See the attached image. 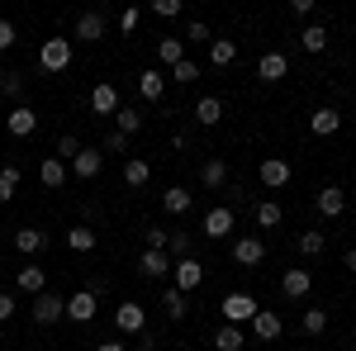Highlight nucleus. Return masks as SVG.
Masks as SVG:
<instances>
[{"label": "nucleus", "mask_w": 356, "mask_h": 351, "mask_svg": "<svg viewBox=\"0 0 356 351\" xmlns=\"http://www.w3.org/2000/svg\"><path fill=\"white\" fill-rule=\"evenodd\" d=\"M219 309H223V318L233 327H243V323H252L257 318V299L247 295V290H233V295H223L219 299Z\"/></svg>", "instance_id": "nucleus-1"}, {"label": "nucleus", "mask_w": 356, "mask_h": 351, "mask_svg": "<svg viewBox=\"0 0 356 351\" xmlns=\"http://www.w3.org/2000/svg\"><path fill=\"white\" fill-rule=\"evenodd\" d=\"M38 67H43V72H67V67H72V38H43Z\"/></svg>", "instance_id": "nucleus-2"}, {"label": "nucleus", "mask_w": 356, "mask_h": 351, "mask_svg": "<svg viewBox=\"0 0 356 351\" xmlns=\"http://www.w3.org/2000/svg\"><path fill=\"white\" fill-rule=\"evenodd\" d=\"M57 318H67V299L53 295V290H43V295L33 299V327H53Z\"/></svg>", "instance_id": "nucleus-3"}, {"label": "nucleus", "mask_w": 356, "mask_h": 351, "mask_svg": "<svg viewBox=\"0 0 356 351\" xmlns=\"http://www.w3.org/2000/svg\"><path fill=\"white\" fill-rule=\"evenodd\" d=\"M200 280H204V266H200L195 256H186V261H171V290L191 295V290H200Z\"/></svg>", "instance_id": "nucleus-4"}, {"label": "nucleus", "mask_w": 356, "mask_h": 351, "mask_svg": "<svg viewBox=\"0 0 356 351\" xmlns=\"http://www.w3.org/2000/svg\"><path fill=\"white\" fill-rule=\"evenodd\" d=\"M95 313H100V299L90 295V290H76V295L67 299V318L72 323H90Z\"/></svg>", "instance_id": "nucleus-5"}, {"label": "nucleus", "mask_w": 356, "mask_h": 351, "mask_svg": "<svg viewBox=\"0 0 356 351\" xmlns=\"http://www.w3.org/2000/svg\"><path fill=\"white\" fill-rule=\"evenodd\" d=\"M105 28H110V19H105L100 10H86L81 19H76V43H100Z\"/></svg>", "instance_id": "nucleus-6"}, {"label": "nucleus", "mask_w": 356, "mask_h": 351, "mask_svg": "<svg viewBox=\"0 0 356 351\" xmlns=\"http://www.w3.org/2000/svg\"><path fill=\"white\" fill-rule=\"evenodd\" d=\"M233 228H238V218H233V209H223V204H219V209H209V214H204V228H200V233L219 243V238H228Z\"/></svg>", "instance_id": "nucleus-7"}, {"label": "nucleus", "mask_w": 356, "mask_h": 351, "mask_svg": "<svg viewBox=\"0 0 356 351\" xmlns=\"http://www.w3.org/2000/svg\"><path fill=\"white\" fill-rule=\"evenodd\" d=\"M100 171H105V157H100L95 147H81V152L72 157V176H76V181H95Z\"/></svg>", "instance_id": "nucleus-8"}, {"label": "nucleus", "mask_w": 356, "mask_h": 351, "mask_svg": "<svg viewBox=\"0 0 356 351\" xmlns=\"http://www.w3.org/2000/svg\"><path fill=\"white\" fill-rule=\"evenodd\" d=\"M280 290H285V299H304L309 290H314V275H309V266H290L285 275H280Z\"/></svg>", "instance_id": "nucleus-9"}, {"label": "nucleus", "mask_w": 356, "mask_h": 351, "mask_svg": "<svg viewBox=\"0 0 356 351\" xmlns=\"http://www.w3.org/2000/svg\"><path fill=\"white\" fill-rule=\"evenodd\" d=\"M233 261H238V266H261V261H266V243H261V238H238V243H233Z\"/></svg>", "instance_id": "nucleus-10"}, {"label": "nucleus", "mask_w": 356, "mask_h": 351, "mask_svg": "<svg viewBox=\"0 0 356 351\" xmlns=\"http://www.w3.org/2000/svg\"><path fill=\"white\" fill-rule=\"evenodd\" d=\"M342 209H347V190L342 186H323L318 190V214L323 218H342Z\"/></svg>", "instance_id": "nucleus-11"}, {"label": "nucleus", "mask_w": 356, "mask_h": 351, "mask_svg": "<svg viewBox=\"0 0 356 351\" xmlns=\"http://www.w3.org/2000/svg\"><path fill=\"white\" fill-rule=\"evenodd\" d=\"M67 176H72V171H67L62 157H43V162H38V181H43L48 190H62V186H67Z\"/></svg>", "instance_id": "nucleus-12"}, {"label": "nucleus", "mask_w": 356, "mask_h": 351, "mask_svg": "<svg viewBox=\"0 0 356 351\" xmlns=\"http://www.w3.org/2000/svg\"><path fill=\"white\" fill-rule=\"evenodd\" d=\"M309 129H314V133H318V138H332V133H337V129H342V114H337V109H332V105L314 109V114H309Z\"/></svg>", "instance_id": "nucleus-13"}, {"label": "nucleus", "mask_w": 356, "mask_h": 351, "mask_svg": "<svg viewBox=\"0 0 356 351\" xmlns=\"http://www.w3.org/2000/svg\"><path fill=\"white\" fill-rule=\"evenodd\" d=\"M15 285H19V290H24V295H43V290H48V275H43V266H19L15 270Z\"/></svg>", "instance_id": "nucleus-14"}, {"label": "nucleus", "mask_w": 356, "mask_h": 351, "mask_svg": "<svg viewBox=\"0 0 356 351\" xmlns=\"http://www.w3.org/2000/svg\"><path fill=\"white\" fill-rule=\"evenodd\" d=\"M143 323H147L143 304H119V309H114V327H119V332H143Z\"/></svg>", "instance_id": "nucleus-15"}, {"label": "nucleus", "mask_w": 356, "mask_h": 351, "mask_svg": "<svg viewBox=\"0 0 356 351\" xmlns=\"http://www.w3.org/2000/svg\"><path fill=\"white\" fill-rule=\"evenodd\" d=\"M285 72H290V57H285V53H266L261 62H257V76H261L266 85H275Z\"/></svg>", "instance_id": "nucleus-16"}, {"label": "nucleus", "mask_w": 356, "mask_h": 351, "mask_svg": "<svg viewBox=\"0 0 356 351\" xmlns=\"http://www.w3.org/2000/svg\"><path fill=\"white\" fill-rule=\"evenodd\" d=\"M5 129H10L15 138H29L33 129H38V114H33L29 105H15V109H10V119H5Z\"/></svg>", "instance_id": "nucleus-17"}, {"label": "nucleus", "mask_w": 356, "mask_h": 351, "mask_svg": "<svg viewBox=\"0 0 356 351\" xmlns=\"http://www.w3.org/2000/svg\"><path fill=\"white\" fill-rule=\"evenodd\" d=\"M15 247H19L24 256H43V252H48V233H43V228H19V233H15Z\"/></svg>", "instance_id": "nucleus-18"}, {"label": "nucleus", "mask_w": 356, "mask_h": 351, "mask_svg": "<svg viewBox=\"0 0 356 351\" xmlns=\"http://www.w3.org/2000/svg\"><path fill=\"white\" fill-rule=\"evenodd\" d=\"M119 105H124V100H119V90H114L110 81H100L90 90V109H95V114H119Z\"/></svg>", "instance_id": "nucleus-19"}, {"label": "nucleus", "mask_w": 356, "mask_h": 351, "mask_svg": "<svg viewBox=\"0 0 356 351\" xmlns=\"http://www.w3.org/2000/svg\"><path fill=\"white\" fill-rule=\"evenodd\" d=\"M138 95H143V100H152V105L166 95V76L157 72V67H147V72L138 76Z\"/></svg>", "instance_id": "nucleus-20"}, {"label": "nucleus", "mask_w": 356, "mask_h": 351, "mask_svg": "<svg viewBox=\"0 0 356 351\" xmlns=\"http://www.w3.org/2000/svg\"><path fill=\"white\" fill-rule=\"evenodd\" d=\"M191 199H195V190H186V186H166L162 190V209L166 214H191Z\"/></svg>", "instance_id": "nucleus-21"}, {"label": "nucleus", "mask_w": 356, "mask_h": 351, "mask_svg": "<svg viewBox=\"0 0 356 351\" xmlns=\"http://www.w3.org/2000/svg\"><path fill=\"white\" fill-rule=\"evenodd\" d=\"M252 332H257V342H275V337H280V313H271V309H257Z\"/></svg>", "instance_id": "nucleus-22"}, {"label": "nucleus", "mask_w": 356, "mask_h": 351, "mask_svg": "<svg viewBox=\"0 0 356 351\" xmlns=\"http://www.w3.org/2000/svg\"><path fill=\"white\" fill-rule=\"evenodd\" d=\"M200 181H204V190H223L228 186V162L223 157H209V162L200 166Z\"/></svg>", "instance_id": "nucleus-23"}, {"label": "nucleus", "mask_w": 356, "mask_h": 351, "mask_svg": "<svg viewBox=\"0 0 356 351\" xmlns=\"http://www.w3.org/2000/svg\"><path fill=\"white\" fill-rule=\"evenodd\" d=\"M138 270H143L147 280H162V275H171V256H166V252H143Z\"/></svg>", "instance_id": "nucleus-24"}, {"label": "nucleus", "mask_w": 356, "mask_h": 351, "mask_svg": "<svg viewBox=\"0 0 356 351\" xmlns=\"http://www.w3.org/2000/svg\"><path fill=\"white\" fill-rule=\"evenodd\" d=\"M285 181H290V162H280V157H266V162H261V186L280 190Z\"/></svg>", "instance_id": "nucleus-25"}, {"label": "nucleus", "mask_w": 356, "mask_h": 351, "mask_svg": "<svg viewBox=\"0 0 356 351\" xmlns=\"http://www.w3.org/2000/svg\"><path fill=\"white\" fill-rule=\"evenodd\" d=\"M219 119H223V100H219V95H204V100L195 105V124H204V129H214Z\"/></svg>", "instance_id": "nucleus-26"}, {"label": "nucleus", "mask_w": 356, "mask_h": 351, "mask_svg": "<svg viewBox=\"0 0 356 351\" xmlns=\"http://www.w3.org/2000/svg\"><path fill=\"white\" fill-rule=\"evenodd\" d=\"M138 129H143V109H134V105H119V114H114V133L134 138Z\"/></svg>", "instance_id": "nucleus-27"}, {"label": "nucleus", "mask_w": 356, "mask_h": 351, "mask_svg": "<svg viewBox=\"0 0 356 351\" xmlns=\"http://www.w3.org/2000/svg\"><path fill=\"white\" fill-rule=\"evenodd\" d=\"M209 62L214 67H233L238 62V43L233 38H209Z\"/></svg>", "instance_id": "nucleus-28"}, {"label": "nucleus", "mask_w": 356, "mask_h": 351, "mask_svg": "<svg viewBox=\"0 0 356 351\" xmlns=\"http://www.w3.org/2000/svg\"><path fill=\"white\" fill-rule=\"evenodd\" d=\"M247 347V337H243V327H233V323H223L219 332H214V351H243Z\"/></svg>", "instance_id": "nucleus-29"}, {"label": "nucleus", "mask_w": 356, "mask_h": 351, "mask_svg": "<svg viewBox=\"0 0 356 351\" xmlns=\"http://www.w3.org/2000/svg\"><path fill=\"white\" fill-rule=\"evenodd\" d=\"M95 243H100V238H95V228H86V223L67 228V247H72V252H95Z\"/></svg>", "instance_id": "nucleus-30"}, {"label": "nucleus", "mask_w": 356, "mask_h": 351, "mask_svg": "<svg viewBox=\"0 0 356 351\" xmlns=\"http://www.w3.org/2000/svg\"><path fill=\"white\" fill-rule=\"evenodd\" d=\"M300 252H304V256H323V252H328L323 228H304V233H300Z\"/></svg>", "instance_id": "nucleus-31"}, {"label": "nucleus", "mask_w": 356, "mask_h": 351, "mask_svg": "<svg viewBox=\"0 0 356 351\" xmlns=\"http://www.w3.org/2000/svg\"><path fill=\"white\" fill-rule=\"evenodd\" d=\"M157 57H162L166 67L186 62V38H162V43H157Z\"/></svg>", "instance_id": "nucleus-32"}, {"label": "nucleus", "mask_w": 356, "mask_h": 351, "mask_svg": "<svg viewBox=\"0 0 356 351\" xmlns=\"http://www.w3.org/2000/svg\"><path fill=\"white\" fill-rule=\"evenodd\" d=\"M304 53H323V48H328V28L323 24H304Z\"/></svg>", "instance_id": "nucleus-33"}, {"label": "nucleus", "mask_w": 356, "mask_h": 351, "mask_svg": "<svg viewBox=\"0 0 356 351\" xmlns=\"http://www.w3.org/2000/svg\"><path fill=\"white\" fill-rule=\"evenodd\" d=\"M166 256H171V261H186V256H191V233L176 228V233L166 238Z\"/></svg>", "instance_id": "nucleus-34"}, {"label": "nucleus", "mask_w": 356, "mask_h": 351, "mask_svg": "<svg viewBox=\"0 0 356 351\" xmlns=\"http://www.w3.org/2000/svg\"><path fill=\"white\" fill-rule=\"evenodd\" d=\"M162 309H166V318H171V323H181V318H186V295H181V290H166Z\"/></svg>", "instance_id": "nucleus-35"}, {"label": "nucleus", "mask_w": 356, "mask_h": 351, "mask_svg": "<svg viewBox=\"0 0 356 351\" xmlns=\"http://www.w3.org/2000/svg\"><path fill=\"white\" fill-rule=\"evenodd\" d=\"M124 181H129V186H147V181H152V166L143 162V157H134V162L124 166Z\"/></svg>", "instance_id": "nucleus-36"}, {"label": "nucleus", "mask_w": 356, "mask_h": 351, "mask_svg": "<svg viewBox=\"0 0 356 351\" xmlns=\"http://www.w3.org/2000/svg\"><path fill=\"white\" fill-rule=\"evenodd\" d=\"M15 186H19V166H0V204L15 199Z\"/></svg>", "instance_id": "nucleus-37"}, {"label": "nucleus", "mask_w": 356, "mask_h": 351, "mask_svg": "<svg viewBox=\"0 0 356 351\" xmlns=\"http://www.w3.org/2000/svg\"><path fill=\"white\" fill-rule=\"evenodd\" d=\"M304 332H309V337H323V332H328V313H323V309H304Z\"/></svg>", "instance_id": "nucleus-38"}, {"label": "nucleus", "mask_w": 356, "mask_h": 351, "mask_svg": "<svg viewBox=\"0 0 356 351\" xmlns=\"http://www.w3.org/2000/svg\"><path fill=\"white\" fill-rule=\"evenodd\" d=\"M171 81L195 85V81H200V62H191V57H186V62H176V67H171Z\"/></svg>", "instance_id": "nucleus-39"}, {"label": "nucleus", "mask_w": 356, "mask_h": 351, "mask_svg": "<svg viewBox=\"0 0 356 351\" xmlns=\"http://www.w3.org/2000/svg\"><path fill=\"white\" fill-rule=\"evenodd\" d=\"M280 204H271V199H261V204H257V228H275V223H280Z\"/></svg>", "instance_id": "nucleus-40"}, {"label": "nucleus", "mask_w": 356, "mask_h": 351, "mask_svg": "<svg viewBox=\"0 0 356 351\" xmlns=\"http://www.w3.org/2000/svg\"><path fill=\"white\" fill-rule=\"evenodd\" d=\"M152 15L157 19H176L181 15V0H152Z\"/></svg>", "instance_id": "nucleus-41"}, {"label": "nucleus", "mask_w": 356, "mask_h": 351, "mask_svg": "<svg viewBox=\"0 0 356 351\" xmlns=\"http://www.w3.org/2000/svg\"><path fill=\"white\" fill-rule=\"evenodd\" d=\"M0 90H5L10 100H19V95H24V76H15V72H5V81H0Z\"/></svg>", "instance_id": "nucleus-42"}, {"label": "nucleus", "mask_w": 356, "mask_h": 351, "mask_svg": "<svg viewBox=\"0 0 356 351\" xmlns=\"http://www.w3.org/2000/svg\"><path fill=\"white\" fill-rule=\"evenodd\" d=\"M76 152H81V142H76V138H57V157H62V162H72Z\"/></svg>", "instance_id": "nucleus-43"}, {"label": "nucleus", "mask_w": 356, "mask_h": 351, "mask_svg": "<svg viewBox=\"0 0 356 351\" xmlns=\"http://www.w3.org/2000/svg\"><path fill=\"white\" fill-rule=\"evenodd\" d=\"M166 238H171L166 228H147V252H166Z\"/></svg>", "instance_id": "nucleus-44"}, {"label": "nucleus", "mask_w": 356, "mask_h": 351, "mask_svg": "<svg viewBox=\"0 0 356 351\" xmlns=\"http://www.w3.org/2000/svg\"><path fill=\"white\" fill-rule=\"evenodd\" d=\"M10 48H15V24L0 19V53H10Z\"/></svg>", "instance_id": "nucleus-45"}, {"label": "nucleus", "mask_w": 356, "mask_h": 351, "mask_svg": "<svg viewBox=\"0 0 356 351\" xmlns=\"http://www.w3.org/2000/svg\"><path fill=\"white\" fill-rule=\"evenodd\" d=\"M138 19H143V10H124V15H119V28H124V33H134Z\"/></svg>", "instance_id": "nucleus-46"}, {"label": "nucleus", "mask_w": 356, "mask_h": 351, "mask_svg": "<svg viewBox=\"0 0 356 351\" xmlns=\"http://www.w3.org/2000/svg\"><path fill=\"white\" fill-rule=\"evenodd\" d=\"M105 152H129V138H124V133H110V138H105Z\"/></svg>", "instance_id": "nucleus-47"}, {"label": "nucleus", "mask_w": 356, "mask_h": 351, "mask_svg": "<svg viewBox=\"0 0 356 351\" xmlns=\"http://www.w3.org/2000/svg\"><path fill=\"white\" fill-rule=\"evenodd\" d=\"M186 38H191V43H209V24H200V19H195V24H191V33H186Z\"/></svg>", "instance_id": "nucleus-48"}, {"label": "nucleus", "mask_w": 356, "mask_h": 351, "mask_svg": "<svg viewBox=\"0 0 356 351\" xmlns=\"http://www.w3.org/2000/svg\"><path fill=\"white\" fill-rule=\"evenodd\" d=\"M5 318H15V295L0 290V323H5Z\"/></svg>", "instance_id": "nucleus-49"}, {"label": "nucleus", "mask_w": 356, "mask_h": 351, "mask_svg": "<svg viewBox=\"0 0 356 351\" xmlns=\"http://www.w3.org/2000/svg\"><path fill=\"white\" fill-rule=\"evenodd\" d=\"M290 10H295L300 19H309V15H314V0H290Z\"/></svg>", "instance_id": "nucleus-50"}, {"label": "nucleus", "mask_w": 356, "mask_h": 351, "mask_svg": "<svg viewBox=\"0 0 356 351\" xmlns=\"http://www.w3.org/2000/svg\"><path fill=\"white\" fill-rule=\"evenodd\" d=\"M95 351H129V347H124V342H114V337H110V342H95Z\"/></svg>", "instance_id": "nucleus-51"}, {"label": "nucleus", "mask_w": 356, "mask_h": 351, "mask_svg": "<svg viewBox=\"0 0 356 351\" xmlns=\"http://www.w3.org/2000/svg\"><path fill=\"white\" fill-rule=\"evenodd\" d=\"M342 266H347V270H352V275H356V247H352V252H347V256H342Z\"/></svg>", "instance_id": "nucleus-52"}, {"label": "nucleus", "mask_w": 356, "mask_h": 351, "mask_svg": "<svg viewBox=\"0 0 356 351\" xmlns=\"http://www.w3.org/2000/svg\"><path fill=\"white\" fill-rule=\"evenodd\" d=\"M0 81H5V72H0Z\"/></svg>", "instance_id": "nucleus-53"}]
</instances>
